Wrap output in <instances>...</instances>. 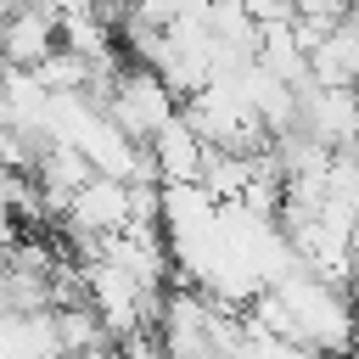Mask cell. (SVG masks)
Wrapping results in <instances>:
<instances>
[{
	"mask_svg": "<svg viewBox=\"0 0 359 359\" xmlns=\"http://www.w3.org/2000/svg\"><path fill=\"white\" fill-rule=\"evenodd\" d=\"M56 50H62V11L22 6V11L6 17V28H0V62H6V67L34 73V67H45Z\"/></svg>",
	"mask_w": 359,
	"mask_h": 359,
	"instance_id": "obj_1",
	"label": "cell"
},
{
	"mask_svg": "<svg viewBox=\"0 0 359 359\" xmlns=\"http://www.w3.org/2000/svg\"><path fill=\"white\" fill-rule=\"evenodd\" d=\"M348 292H353V303H359V258H353V280H348Z\"/></svg>",
	"mask_w": 359,
	"mask_h": 359,
	"instance_id": "obj_3",
	"label": "cell"
},
{
	"mask_svg": "<svg viewBox=\"0 0 359 359\" xmlns=\"http://www.w3.org/2000/svg\"><path fill=\"white\" fill-rule=\"evenodd\" d=\"M146 151H151V168H157V185H196L202 180V163H208V146H202V135L185 123V112L168 123V129H157L151 140H146Z\"/></svg>",
	"mask_w": 359,
	"mask_h": 359,
	"instance_id": "obj_2",
	"label": "cell"
}]
</instances>
